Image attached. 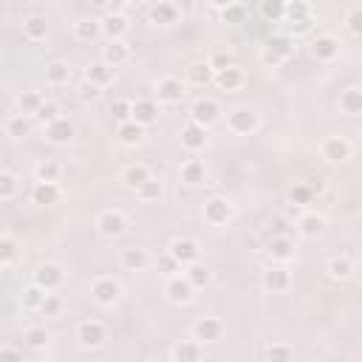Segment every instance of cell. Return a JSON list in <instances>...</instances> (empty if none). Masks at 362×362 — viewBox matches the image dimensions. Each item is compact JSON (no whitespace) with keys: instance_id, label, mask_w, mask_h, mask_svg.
<instances>
[{"instance_id":"obj_29","label":"cell","mask_w":362,"mask_h":362,"mask_svg":"<svg viewBox=\"0 0 362 362\" xmlns=\"http://www.w3.org/2000/svg\"><path fill=\"white\" fill-rule=\"evenodd\" d=\"M114 76H116V68H111V65H105V63H91L88 68H85V80L88 83H94V85H99V88H108L111 83H114Z\"/></svg>"},{"instance_id":"obj_39","label":"cell","mask_w":362,"mask_h":362,"mask_svg":"<svg viewBox=\"0 0 362 362\" xmlns=\"http://www.w3.org/2000/svg\"><path fill=\"white\" fill-rule=\"evenodd\" d=\"M60 198H63L60 184H34V190H32V201L40 206H54Z\"/></svg>"},{"instance_id":"obj_2","label":"cell","mask_w":362,"mask_h":362,"mask_svg":"<svg viewBox=\"0 0 362 362\" xmlns=\"http://www.w3.org/2000/svg\"><path fill=\"white\" fill-rule=\"evenodd\" d=\"M292 51H295V40L289 34H275L269 37V43L264 45L261 51V60L266 65H283L289 57H292Z\"/></svg>"},{"instance_id":"obj_3","label":"cell","mask_w":362,"mask_h":362,"mask_svg":"<svg viewBox=\"0 0 362 362\" xmlns=\"http://www.w3.org/2000/svg\"><path fill=\"white\" fill-rule=\"evenodd\" d=\"M105 340H108V328L99 320H83L80 326H76V343H80L83 348L96 351V348L105 345Z\"/></svg>"},{"instance_id":"obj_13","label":"cell","mask_w":362,"mask_h":362,"mask_svg":"<svg viewBox=\"0 0 362 362\" xmlns=\"http://www.w3.org/2000/svg\"><path fill=\"white\" fill-rule=\"evenodd\" d=\"M308 51H312V57L317 63H331V60H337V54H340V40L334 34H317L312 40V45H308Z\"/></svg>"},{"instance_id":"obj_30","label":"cell","mask_w":362,"mask_h":362,"mask_svg":"<svg viewBox=\"0 0 362 362\" xmlns=\"http://www.w3.org/2000/svg\"><path fill=\"white\" fill-rule=\"evenodd\" d=\"M102 34V20L96 17H80L74 23V37L83 40V43H94Z\"/></svg>"},{"instance_id":"obj_20","label":"cell","mask_w":362,"mask_h":362,"mask_svg":"<svg viewBox=\"0 0 362 362\" xmlns=\"http://www.w3.org/2000/svg\"><path fill=\"white\" fill-rule=\"evenodd\" d=\"M326 229H328V221L320 213H303L297 218V232L303 238H320L326 235Z\"/></svg>"},{"instance_id":"obj_35","label":"cell","mask_w":362,"mask_h":362,"mask_svg":"<svg viewBox=\"0 0 362 362\" xmlns=\"http://www.w3.org/2000/svg\"><path fill=\"white\" fill-rule=\"evenodd\" d=\"M3 131L9 139H25V136H32V116H23V114H14L6 119L3 125Z\"/></svg>"},{"instance_id":"obj_58","label":"cell","mask_w":362,"mask_h":362,"mask_svg":"<svg viewBox=\"0 0 362 362\" xmlns=\"http://www.w3.org/2000/svg\"><path fill=\"white\" fill-rule=\"evenodd\" d=\"M210 65H213V71L218 74V71H226L229 65H235V63H232V57H229V54H224V51H218V54H213Z\"/></svg>"},{"instance_id":"obj_40","label":"cell","mask_w":362,"mask_h":362,"mask_svg":"<svg viewBox=\"0 0 362 362\" xmlns=\"http://www.w3.org/2000/svg\"><path fill=\"white\" fill-rule=\"evenodd\" d=\"M71 80V65L65 60H51L45 65V83L48 85H65Z\"/></svg>"},{"instance_id":"obj_56","label":"cell","mask_w":362,"mask_h":362,"mask_svg":"<svg viewBox=\"0 0 362 362\" xmlns=\"http://www.w3.org/2000/svg\"><path fill=\"white\" fill-rule=\"evenodd\" d=\"M76 96H80L83 102H96V99L102 96V88L94 85V83H88V80H83L80 88H76Z\"/></svg>"},{"instance_id":"obj_26","label":"cell","mask_w":362,"mask_h":362,"mask_svg":"<svg viewBox=\"0 0 362 362\" xmlns=\"http://www.w3.org/2000/svg\"><path fill=\"white\" fill-rule=\"evenodd\" d=\"M147 181H153V173L145 164H131V167H125V173H122V184L127 190H142Z\"/></svg>"},{"instance_id":"obj_18","label":"cell","mask_w":362,"mask_h":362,"mask_svg":"<svg viewBox=\"0 0 362 362\" xmlns=\"http://www.w3.org/2000/svg\"><path fill=\"white\" fill-rule=\"evenodd\" d=\"M215 85H218L221 91H226V94H235V91H241V88L246 85V74H244L241 65H229L226 71H218V74H215Z\"/></svg>"},{"instance_id":"obj_37","label":"cell","mask_w":362,"mask_h":362,"mask_svg":"<svg viewBox=\"0 0 362 362\" xmlns=\"http://www.w3.org/2000/svg\"><path fill=\"white\" fill-rule=\"evenodd\" d=\"M63 175V167L57 162H51V159H43L34 164V178H37V184H57Z\"/></svg>"},{"instance_id":"obj_10","label":"cell","mask_w":362,"mask_h":362,"mask_svg":"<svg viewBox=\"0 0 362 362\" xmlns=\"http://www.w3.org/2000/svg\"><path fill=\"white\" fill-rule=\"evenodd\" d=\"M320 156L331 164H343L351 159V142L345 136H328L323 145H320Z\"/></svg>"},{"instance_id":"obj_15","label":"cell","mask_w":362,"mask_h":362,"mask_svg":"<svg viewBox=\"0 0 362 362\" xmlns=\"http://www.w3.org/2000/svg\"><path fill=\"white\" fill-rule=\"evenodd\" d=\"M43 131H45V139H48L51 145H68V142L76 136V125H74L68 116H60L57 122L45 125Z\"/></svg>"},{"instance_id":"obj_48","label":"cell","mask_w":362,"mask_h":362,"mask_svg":"<svg viewBox=\"0 0 362 362\" xmlns=\"http://www.w3.org/2000/svg\"><path fill=\"white\" fill-rule=\"evenodd\" d=\"M295 359V348L286 343H272L266 348V362H292Z\"/></svg>"},{"instance_id":"obj_6","label":"cell","mask_w":362,"mask_h":362,"mask_svg":"<svg viewBox=\"0 0 362 362\" xmlns=\"http://www.w3.org/2000/svg\"><path fill=\"white\" fill-rule=\"evenodd\" d=\"M65 283V272L60 264H40L34 269V286H40L43 292H57L60 286Z\"/></svg>"},{"instance_id":"obj_1","label":"cell","mask_w":362,"mask_h":362,"mask_svg":"<svg viewBox=\"0 0 362 362\" xmlns=\"http://www.w3.org/2000/svg\"><path fill=\"white\" fill-rule=\"evenodd\" d=\"M91 297L102 308H114L122 300V283L114 277H96L91 283Z\"/></svg>"},{"instance_id":"obj_45","label":"cell","mask_w":362,"mask_h":362,"mask_svg":"<svg viewBox=\"0 0 362 362\" xmlns=\"http://www.w3.org/2000/svg\"><path fill=\"white\" fill-rule=\"evenodd\" d=\"M45 297H48V292H43L40 286H32L29 289H23V295H20V303H23V308H32V312H40V306L45 303Z\"/></svg>"},{"instance_id":"obj_17","label":"cell","mask_w":362,"mask_h":362,"mask_svg":"<svg viewBox=\"0 0 362 362\" xmlns=\"http://www.w3.org/2000/svg\"><path fill=\"white\" fill-rule=\"evenodd\" d=\"M261 283H264V289L277 295V292H286L292 286V272L286 266H269L264 275H261Z\"/></svg>"},{"instance_id":"obj_44","label":"cell","mask_w":362,"mask_h":362,"mask_svg":"<svg viewBox=\"0 0 362 362\" xmlns=\"http://www.w3.org/2000/svg\"><path fill=\"white\" fill-rule=\"evenodd\" d=\"M48 340H51V334H48L43 326H32V328H25V331H23V343L29 345V348H34V351L45 348Z\"/></svg>"},{"instance_id":"obj_12","label":"cell","mask_w":362,"mask_h":362,"mask_svg":"<svg viewBox=\"0 0 362 362\" xmlns=\"http://www.w3.org/2000/svg\"><path fill=\"white\" fill-rule=\"evenodd\" d=\"M96 229L105 238H119V235L127 232V218L119 210H105V213H99V218H96Z\"/></svg>"},{"instance_id":"obj_14","label":"cell","mask_w":362,"mask_h":362,"mask_svg":"<svg viewBox=\"0 0 362 362\" xmlns=\"http://www.w3.org/2000/svg\"><path fill=\"white\" fill-rule=\"evenodd\" d=\"M232 218V204L221 195H213L210 201L204 204V221L210 226H224Z\"/></svg>"},{"instance_id":"obj_55","label":"cell","mask_w":362,"mask_h":362,"mask_svg":"<svg viewBox=\"0 0 362 362\" xmlns=\"http://www.w3.org/2000/svg\"><path fill=\"white\" fill-rule=\"evenodd\" d=\"M345 25L354 37H362V6H354L348 14H345Z\"/></svg>"},{"instance_id":"obj_34","label":"cell","mask_w":362,"mask_h":362,"mask_svg":"<svg viewBox=\"0 0 362 362\" xmlns=\"http://www.w3.org/2000/svg\"><path fill=\"white\" fill-rule=\"evenodd\" d=\"M48 34V20L43 17V14H29L23 20V37L25 40H32V43H37V40H43Z\"/></svg>"},{"instance_id":"obj_42","label":"cell","mask_w":362,"mask_h":362,"mask_svg":"<svg viewBox=\"0 0 362 362\" xmlns=\"http://www.w3.org/2000/svg\"><path fill=\"white\" fill-rule=\"evenodd\" d=\"M218 9H221V23H229V25L246 23L249 17V6L244 3H218Z\"/></svg>"},{"instance_id":"obj_22","label":"cell","mask_w":362,"mask_h":362,"mask_svg":"<svg viewBox=\"0 0 362 362\" xmlns=\"http://www.w3.org/2000/svg\"><path fill=\"white\" fill-rule=\"evenodd\" d=\"M131 60V48H127L125 40H114V43H105L102 45V63L111 65V68H119Z\"/></svg>"},{"instance_id":"obj_49","label":"cell","mask_w":362,"mask_h":362,"mask_svg":"<svg viewBox=\"0 0 362 362\" xmlns=\"http://www.w3.org/2000/svg\"><path fill=\"white\" fill-rule=\"evenodd\" d=\"M111 116L116 125H125V122H134V102L127 99H116L111 105Z\"/></svg>"},{"instance_id":"obj_25","label":"cell","mask_w":362,"mask_h":362,"mask_svg":"<svg viewBox=\"0 0 362 362\" xmlns=\"http://www.w3.org/2000/svg\"><path fill=\"white\" fill-rule=\"evenodd\" d=\"M266 252H269L272 261H277V264H289L292 257H295V252H297V246H295V241H292L289 235H277V238L269 241Z\"/></svg>"},{"instance_id":"obj_54","label":"cell","mask_w":362,"mask_h":362,"mask_svg":"<svg viewBox=\"0 0 362 362\" xmlns=\"http://www.w3.org/2000/svg\"><path fill=\"white\" fill-rule=\"evenodd\" d=\"M34 119L43 122V127L51 125V122H57V119H60V105H57V102H45V105L40 108V114H37Z\"/></svg>"},{"instance_id":"obj_21","label":"cell","mask_w":362,"mask_h":362,"mask_svg":"<svg viewBox=\"0 0 362 362\" xmlns=\"http://www.w3.org/2000/svg\"><path fill=\"white\" fill-rule=\"evenodd\" d=\"M159 102L156 99H136L134 102V122L142 127H150L159 122Z\"/></svg>"},{"instance_id":"obj_19","label":"cell","mask_w":362,"mask_h":362,"mask_svg":"<svg viewBox=\"0 0 362 362\" xmlns=\"http://www.w3.org/2000/svg\"><path fill=\"white\" fill-rule=\"evenodd\" d=\"M206 127H201V125H195V122H187L184 127H181V147L184 150H190V153H198V150H204L206 147Z\"/></svg>"},{"instance_id":"obj_23","label":"cell","mask_w":362,"mask_h":362,"mask_svg":"<svg viewBox=\"0 0 362 362\" xmlns=\"http://www.w3.org/2000/svg\"><path fill=\"white\" fill-rule=\"evenodd\" d=\"M147 14H150V23H153V25H173V23H178L181 9H178L175 3H167V0H159V3L150 6Z\"/></svg>"},{"instance_id":"obj_51","label":"cell","mask_w":362,"mask_h":362,"mask_svg":"<svg viewBox=\"0 0 362 362\" xmlns=\"http://www.w3.org/2000/svg\"><path fill=\"white\" fill-rule=\"evenodd\" d=\"M136 195H139V201H145V204H150V201H162L164 187H162V181H159V178H153V181H147V184H145L142 190H136Z\"/></svg>"},{"instance_id":"obj_7","label":"cell","mask_w":362,"mask_h":362,"mask_svg":"<svg viewBox=\"0 0 362 362\" xmlns=\"http://www.w3.org/2000/svg\"><path fill=\"white\" fill-rule=\"evenodd\" d=\"M190 122L201 125V127H213L221 122V105L215 99H195L190 108Z\"/></svg>"},{"instance_id":"obj_52","label":"cell","mask_w":362,"mask_h":362,"mask_svg":"<svg viewBox=\"0 0 362 362\" xmlns=\"http://www.w3.org/2000/svg\"><path fill=\"white\" fill-rule=\"evenodd\" d=\"M14 193H17V175L3 170L0 173V201H12Z\"/></svg>"},{"instance_id":"obj_53","label":"cell","mask_w":362,"mask_h":362,"mask_svg":"<svg viewBox=\"0 0 362 362\" xmlns=\"http://www.w3.org/2000/svg\"><path fill=\"white\" fill-rule=\"evenodd\" d=\"M63 308H65V303H63L54 292H51V295L45 297V303L40 306V315H43V317H60V315H63Z\"/></svg>"},{"instance_id":"obj_11","label":"cell","mask_w":362,"mask_h":362,"mask_svg":"<svg viewBox=\"0 0 362 362\" xmlns=\"http://www.w3.org/2000/svg\"><path fill=\"white\" fill-rule=\"evenodd\" d=\"M164 295H167V300H170L173 306H187V303L193 300L195 289H193V283H190L184 275H173V277L164 283Z\"/></svg>"},{"instance_id":"obj_27","label":"cell","mask_w":362,"mask_h":362,"mask_svg":"<svg viewBox=\"0 0 362 362\" xmlns=\"http://www.w3.org/2000/svg\"><path fill=\"white\" fill-rule=\"evenodd\" d=\"M122 266L127 269V272H142V269H147L150 266V255H147V249H139V246H127V249H122Z\"/></svg>"},{"instance_id":"obj_4","label":"cell","mask_w":362,"mask_h":362,"mask_svg":"<svg viewBox=\"0 0 362 362\" xmlns=\"http://www.w3.org/2000/svg\"><path fill=\"white\" fill-rule=\"evenodd\" d=\"M167 252H170V255H173L184 269L193 266V264H198V257H201V246H198V241H195V238H187V235L173 238Z\"/></svg>"},{"instance_id":"obj_59","label":"cell","mask_w":362,"mask_h":362,"mask_svg":"<svg viewBox=\"0 0 362 362\" xmlns=\"http://www.w3.org/2000/svg\"><path fill=\"white\" fill-rule=\"evenodd\" d=\"M0 362H23V356L14 351V348H3V351H0Z\"/></svg>"},{"instance_id":"obj_28","label":"cell","mask_w":362,"mask_h":362,"mask_svg":"<svg viewBox=\"0 0 362 362\" xmlns=\"http://www.w3.org/2000/svg\"><path fill=\"white\" fill-rule=\"evenodd\" d=\"M147 127H142V125H136V122H125V125H119L116 127V139L125 145V147H139L142 142H145V134Z\"/></svg>"},{"instance_id":"obj_8","label":"cell","mask_w":362,"mask_h":362,"mask_svg":"<svg viewBox=\"0 0 362 362\" xmlns=\"http://www.w3.org/2000/svg\"><path fill=\"white\" fill-rule=\"evenodd\" d=\"M187 94V85L178 80V76H162L156 83V102L159 105H178Z\"/></svg>"},{"instance_id":"obj_31","label":"cell","mask_w":362,"mask_h":362,"mask_svg":"<svg viewBox=\"0 0 362 362\" xmlns=\"http://www.w3.org/2000/svg\"><path fill=\"white\" fill-rule=\"evenodd\" d=\"M173 362H201V343L198 340H178L173 345Z\"/></svg>"},{"instance_id":"obj_5","label":"cell","mask_w":362,"mask_h":362,"mask_svg":"<svg viewBox=\"0 0 362 362\" xmlns=\"http://www.w3.org/2000/svg\"><path fill=\"white\" fill-rule=\"evenodd\" d=\"M257 125H261V119H257V114L252 108H235V111H229V116H226V127L232 134H238V136L255 134Z\"/></svg>"},{"instance_id":"obj_9","label":"cell","mask_w":362,"mask_h":362,"mask_svg":"<svg viewBox=\"0 0 362 362\" xmlns=\"http://www.w3.org/2000/svg\"><path fill=\"white\" fill-rule=\"evenodd\" d=\"M286 25L289 32L303 34L312 29V6L303 3V0H295V3H286Z\"/></svg>"},{"instance_id":"obj_43","label":"cell","mask_w":362,"mask_h":362,"mask_svg":"<svg viewBox=\"0 0 362 362\" xmlns=\"http://www.w3.org/2000/svg\"><path fill=\"white\" fill-rule=\"evenodd\" d=\"M17 257H20V246L12 235H3L0 238V266L3 269H12L17 264Z\"/></svg>"},{"instance_id":"obj_16","label":"cell","mask_w":362,"mask_h":362,"mask_svg":"<svg viewBox=\"0 0 362 362\" xmlns=\"http://www.w3.org/2000/svg\"><path fill=\"white\" fill-rule=\"evenodd\" d=\"M193 337L204 345V343H218L224 337V323L218 317H201L193 326Z\"/></svg>"},{"instance_id":"obj_57","label":"cell","mask_w":362,"mask_h":362,"mask_svg":"<svg viewBox=\"0 0 362 362\" xmlns=\"http://www.w3.org/2000/svg\"><path fill=\"white\" fill-rule=\"evenodd\" d=\"M178 266H181V264H178V261H175V257H173V255H170V252H167V255H164V257H159V261H156V269H159V272H162V275H170V277H173V272H175V269H178Z\"/></svg>"},{"instance_id":"obj_38","label":"cell","mask_w":362,"mask_h":362,"mask_svg":"<svg viewBox=\"0 0 362 362\" xmlns=\"http://www.w3.org/2000/svg\"><path fill=\"white\" fill-rule=\"evenodd\" d=\"M204 178H206V167H204V162H198V159H187L184 164H181V181H184V184L198 187V184H204Z\"/></svg>"},{"instance_id":"obj_41","label":"cell","mask_w":362,"mask_h":362,"mask_svg":"<svg viewBox=\"0 0 362 362\" xmlns=\"http://www.w3.org/2000/svg\"><path fill=\"white\" fill-rule=\"evenodd\" d=\"M184 277L193 283V289L198 292V289H206L213 283V269L204 266V264H193V266L184 269Z\"/></svg>"},{"instance_id":"obj_33","label":"cell","mask_w":362,"mask_h":362,"mask_svg":"<svg viewBox=\"0 0 362 362\" xmlns=\"http://www.w3.org/2000/svg\"><path fill=\"white\" fill-rule=\"evenodd\" d=\"M187 83L195 85V88H204V85L215 83V71H213V65H210V63H193V65L187 68Z\"/></svg>"},{"instance_id":"obj_46","label":"cell","mask_w":362,"mask_h":362,"mask_svg":"<svg viewBox=\"0 0 362 362\" xmlns=\"http://www.w3.org/2000/svg\"><path fill=\"white\" fill-rule=\"evenodd\" d=\"M315 195H317V193L308 187L306 181H300V184H295V187L289 190V201H292L295 206H308V204L315 201Z\"/></svg>"},{"instance_id":"obj_24","label":"cell","mask_w":362,"mask_h":362,"mask_svg":"<svg viewBox=\"0 0 362 362\" xmlns=\"http://www.w3.org/2000/svg\"><path fill=\"white\" fill-rule=\"evenodd\" d=\"M127 29H131V20H127L122 12L105 14V20H102V34L108 37V43H114V40H122V37L127 34Z\"/></svg>"},{"instance_id":"obj_47","label":"cell","mask_w":362,"mask_h":362,"mask_svg":"<svg viewBox=\"0 0 362 362\" xmlns=\"http://www.w3.org/2000/svg\"><path fill=\"white\" fill-rule=\"evenodd\" d=\"M328 275H331L334 280H348V277L354 275V264L348 261V257H331Z\"/></svg>"},{"instance_id":"obj_50","label":"cell","mask_w":362,"mask_h":362,"mask_svg":"<svg viewBox=\"0 0 362 362\" xmlns=\"http://www.w3.org/2000/svg\"><path fill=\"white\" fill-rule=\"evenodd\" d=\"M261 14L266 20H272V23L286 20V3H283V0H264V3H261Z\"/></svg>"},{"instance_id":"obj_32","label":"cell","mask_w":362,"mask_h":362,"mask_svg":"<svg viewBox=\"0 0 362 362\" xmlns=\"http://www.w3.org/2000/svg\"><path fill=\"white\" fill-rule=\"evenodd\" d=\"M340 111L345 116H362V88L351 85L340 94Z\"/></svg>"},{"instance_id":"obj_36","label":"cell","mask_w":362,"mask_h":362,"mask_svg":"<svg viewBox=\"0 0 362 362\" xmlns=\"http://www.w3.org/2000/svg\"><path fill=\"white\" fill-rule=\"evenodd\" d=\"M43 105H45V99H43L40 91H23V94L17 96V111H20L23 116H37Z\"/></svg>"}]
</instances>
